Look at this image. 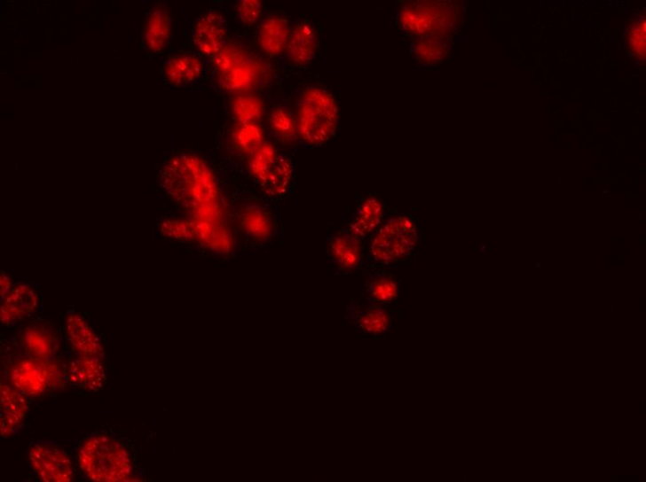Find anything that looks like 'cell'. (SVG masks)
<instances>
[{
    "label": "cell",
    "mask_w": 646,
    "mask_h": 482,
    "mask_svg": "<svg viewBox=\"0 0 646 482\" xmlns=\"http://www.w3.org/2000/svg\"><path fill=\"white\" fill-rule=\"evenodd\" d=\"M240 222L242 230L250 237L267 240L273 234V223L268 212L259 206H251L241 212Z\"/></svg>",
    "instance_id": "21"
},
{
    "label": "cell",
    "mask_w": 646,
    "mask_h": 482,
    "mask_svg": "<svg viewBox=\"0 0 646 482\" xmlns=\"http://www.w3.org/2000/svg\"><path fill=\"white\" fill-rule=\"evenodd\" d=\"M76 461L81 472L92 481H128L133 475V459L129 448L107 433L92 434L81 441Z\"/></svg>",
    "instance_id": "2"
},
{
    "label": "cell",
    "mask_w": 646,
    "mask_h": 482,
    "mask_svg": "<svg viewBox=\"0 0 646 482\" xmlns=\"http://www.w3.org/2000/svg\"><path fill=\"white\" fill-rule=\"evenodd\" d=\"M67 370L70 385L80 390L98 392L106 385V369L102 357L76 354L69 360Z\"/></svg>",
    "instance_id": "7"
},
{
    "label": "cell",
    "mask_w": 646,
    "mask_h": 482,
    "mask_svg": "<svg viewBox=\"0 0 646 482\" xmlns=\"http://www.w3.org/2000/svg\"><path fill=\"white\" fill-rule=\"evenodd\" d=\"M8 385L28 398H39L65 386V374L54 360L23 356L7 370Z\"/></svg>",
    "instance_id": "5"
},
{
    "label": "cell",
    "mask_w": 646,
    "mask_h": 482,
    "mask_svg": "<svg viewBox=\"0 0 646 482\" xmlns=\"http://www.w3.org/2000/svg\"><path fill=\"white\" fill-rule=\"evenodd\" d=\"M66 332L76 354L105 359L106 353L102 341L83 316L73 312L69 313L66 319Z\"/></svg>",
    "instance_id": "11"
},
{
    "label": "cell",
    "mask_w": 646,
    "mask_h": 482,
    "mask_svg": "<svg viewBox=\"0 0 646 482\" xmlns=\"http://www.w3.org/2000/svg\"><path fill=\"white\" fill-rule=\"evenodd\" d=\"M232 138L236 150L245 155H251L265 143L264 129L257 123L238 124Z\"/></svg>",
    "instance_id": "25"
},
{
    "label": "cell",
    "mask_w": 646,
    "mask_h": 482,
    "mask_svg": "<svg viewBox=\"0 0 646 482\" xmlns=\"http://www.w3.org/2000/svg\"><path fill=\"white\" fill-rule=\"evenodd\" d=\"M226 35L225 17L212 11L200 18L193 33V43L200 52L214 57L225 48Z\"/></svg>",
    "instance_id": "8"
},
{
    "label": "cell",
    "mask_w": 646,
    "mask_h": 482,
    "mask_svg": "<svg viewBox=\"0 0 646 482\" xmlns=\"http://www.w3.org/2000/svg\"><path fill=\"white\" fill-rule=\"evenodd\" d=\"M251 56L248 51L236 45H225L214 56V66L218 74L225 73L247 62Z\"/></svg>",
    "instance_id": "29"
},
{
    "label": "cell",
    "mask_w": 646,
    "mask_h": 482,
    "mask_svg": "<svg viewBox=\"0 0 646 482\" xmlns=\"http://www.w3.org/2000/svg\"><path fill=\"white\" fill-rule=\"evenodd\" d=\"M171 35V18L165 9H154L149 15L146 29V45L156 53L163 51Z\"/></svg>",
    "instance_id": "20"
},
{
    "label": "cell",
    "mask_w": 646,
    "mask_h": 482,
    "mask_svg": "<svg viewBox=\"0 0 646 482\" xmlns=\"http://www.w3.org/2000/svg\"><path fill=\"white\" fill-rule=\"evenodd\" d=\"M290 34L288 19L280 16H272L260 25L259 46L267 55L279 56L287 51Z\"/></svg>",
    "instance_id": "14"
},
{
    "label": "cell",
    "mask_w": 646,
    "mask_h": 482,
    "mask_svg": "<svg viewBox=\"0 0 646 482\" xmlns=\"http://www.w3.org/2000/svg\"><path fill=\"white\" fill-rule=\"evenodd\" d=\"M401 22L415 33H428L439 23V11L423 7H409L402 12Z\"/></svg>",
    "instance_id": "24"
},
{
    "label": "cell",
    "mask_w": 646,
    "mask_h": 482,
    "mask_svg": "<svg viewBox=\"0 0 646 482\" xmlns=\"http://www.w3.org/2000/svg\"><path fill=\"white\" fill-rule=\"evenodd\" d=\"M38 307V297L31 286L26 284L14 285L3 299L2 321L4 325H13L31 316Z\"/></svg>",
    "instance_id": "10"
},
{
    "label": "cell",
    "mask_w": 646,
    "mask_h": 482,
    "mask_svg": "<svg viewBox=\"0 0 646 482\" xmlns=\"http://www.w3.org/2000/svg\"><path fill=\"white\" fill-rule=\"evenodd\" d=\"M549 478H557V477H554V478L553 477H550Z\"/></svg>",
    "instance_id": "36"
},
{
    "label": "cell",
    "mask_w": 646,
    "mask_h": 482,
    "mask_svg": "<svg viewBox=\"0 0 646 482\" xmlns=\"http://www.w3.org/2000/svg\"><path fill=\"white\" fill-rule=\"evenodd\" d=\"M264 5L258 0H241L237 5L238 17L242 24L250 26L258 21Z\"/></svg>",
    "instance_id": "30"
},
{
    "label": "cell",
    "mask_w": 646,
    "mask_h": 482,
    "mask_svg": "<svg viewBox=\"0 0 646 482\" xmlns=\"http://www.w3.org/2000/svg\"><path fill=\"white\" fill-rule=\"evenodd\" d=\"M331 262L342 270L357 268L361 259L360 238L350 231L337 234L329 241Z\"/></svg>",
    "instance_id": "16"
},
{
    "label": "cell",
    "mask_w": 646,
    "mask_h": 482,
    "mask_svg": "<svg viewBox=\"0 0 646 482\" xmlns=\"http://www.w3.org/2000/svg\"><path fill=\"white\" fill-rule=\"evenodd\" d=\"M204 71L201 59L192 54L173 57L165 65L164 74L168 82L176 87L187 86L195 82Z\"/></svg>",
    "instance_id": "17"
},
{
    "label": "cell",
    "mask_w": 646,
    "mask_h": 482,
    "mask_svg": "<svg viewBox=\"0 0 646 482\" xmlns=\"http://www.w3.org/2000/svg\"><path fill=\"white\" fill-rule=\"evenodd\" d=\"M630 42L632 44V49L635 51V53L641 57L644 58L645 56V22L644 19H640V21L636 24V27H634L633 30L630 34Z\"/></svg>",
    "instance_id": "32"
},
{
    "label": "cell",
    "mask_w": 646,
    "mask_h": 482,
    "mask_svg": "<svg viewBox=\"0 0 646 482\" xmlns=\"http://www.w3.org/2000/svg\"><path fill=\"white\" fill-rule=\"evenodd\" d=\"M443 51L442 43L433 39L422 40L416 47L418 57L421 58L425 62H432L434 59L440 58L443 56Z\"/></svg>",
    "instance_id": "31"
},
{
    "label": "cell",
    "mask_w": 646,
    "mask_h": 482,
    "mask_svg": "<svg viewBox=\"0 0 646 482\" xmlns=\"http://www.w3.org/2000/svg\"><path fill=\"white\" fill-rule=\"evenodd\" d=\"M419 229L414 217L397 214L390 217L372 237L368 255L379 267H390L409 258L416 250Z\"/></svg>",
    "instance_id": "4"
},
{
    "label": "cell",
    "mask_w": 646,
    "mask_h": 482,
    "mask_svg": "<svg viewBox=\"0 0 646 482\" xmlns=\"http://www.w3.org/2000/svg\"><path fill=\"white\" fill-rule=\"evenodd\" d=\"M293 165L285 156H278L264 183L261 184L268 195L279 196L288 190L293 177Z\"/></svg>",
    "instance_id": "23"
},
{
    "label": "cell",
    "mask_w": 646,
    "mask_h": 482,
    "mask_svg": "<svg viewBox=\"0 0 646 482\" xmlns=\"http://www.w3.org/2000/svg\"><path fill=\"white\" fill-rule=\"evenodd\" d=\"M318 35L310 22H301L293 28L287 48L290 62L305 66L311 62L318 51Z\"/></svg>",
    "instance_id": "13"
},
{
    "label": "cell",
    "mask_w": 646,
    "mask_h": 482,
    "mask_svg": "<svg viewBox=\"0 0 646 482\" xmlns=\"http://www.w3.org/2000/svg\"><path fill=\"white\" fill-rule=\"evenodd\" d=\"M29 464L39 480L70 482L74 478V465L69 455L49 441H39L28 449Z\"/></svg>",
    "instance_id": "6"
},
{
    "label": "cell",
    "mask_w": 646,
    "mask_h": 482,
    "mask_svg": "<svg viewBox=\"0 0 646 482\" xmlns=\"http://www.w3.org/2000/svg\"><path fill=\"white\" fill-rule=\"evenodd\" d=\"M339 109L335 97L319 88L303 93L298 105L296 125L298 136L310 145H322L335 134Z\"/></svg>",
    "instance_id": "3"
},
{
    "label": "cell",
    "mask_w": 646,
    "mask_h": 482,
    "mask_svg": "<svg viewBox=\"0 0 646 482\" xmlns=\"http://www.w3.org/2000/svg\"><path fill=\"white\" fill-rule=\"evenodd\" d=\"M259 63L250 57L247 62L225 73L218 74V82L221 87L231 91H248L258 84L262 75Z\"/></svg>",
    "instance_id": "18"
},
{
    "label": "cell",
    "mask_w": 646,
    "mask_h": 482,
    "mask_svg": "<svg viewBox=\"0 0 646 482\" xmlns=\"http://www.w3.org/2000/svg\"><path fill=\"white\" fill-rule=\"evenodd\" d=\"M19 340L23 356L53 360L59 351L56 334L44 325L26 328Z\"/></svg>",
    "instance_id": "12"
},
{
    "label": "cell",
    "mask_w": 646,
    "mask_h": 482,
    "mask_svg": "<svg viewBox=\"0 0 646 482\" xmlns=\"http://www.w3.org/2000/svg\"><path fill=\"white\" fill-rule=\"evenodd\" d=\"M250 156V173L262 184L267 178L278 157L276 150L272 144L264 143Z\"/></svg>",
    "instance_id": "27"
},
{
    "label": "cell",
    "mask_w": 646,
    "mask_h": 482,
    "mask_svg": "<svg viewBox=\"0 0 646 482\" xmlns=\"http://www.w3.org/2000/svg\"><path fill=\"white\" fill-rule=\"evenodd\" d=\"M162 184L193 214V219L221 221L219 188L214 173L203 159L192 155L171 159L162 173Z\"/></svg>",
    "instance_id": "1"
},
{
    "label": "cell",
    "mask_w": 646,
    "mask_h": 482,
    "mask_svg": "<svg viewBox=\"0 0 646 482\" xmlns=\"http://www.w3.org/2000/svg\"><path fill=\"white\" fill-rule=\"evenodd\" d=\"M617 453L619 454V446H617Z\"/></svg>",
    "instance_id": "34"
},
{
    "label": "cell",
    "mask_w": 646,
    "mask_h": 482,
    "mask_svg": "<svg viewBox=\"0 0 646 482\" xmlns=\"http://www.w3.org/2000/svg\"><path fill=\"white\" fill-rule=\"evenodd\" d=\"M382 214V205L378 198H366L355 212L349 231L359 238L374 233L381 225Z\"/></svg>",
    "instance_id": "19"
},
{
    "label": "cell",
    "mask_w": 646,
    "mask_h": 482,
    "mask_svg": "<svg viewBox=\"0 0 646 482\" xmlns=\"http://www.w3.org/2000/svg\"><path fill=\"white\" fill-rule=\"evenodd\" d=\"M2 400V434L4 438L16 434L26 420L29 409L28 397L22 392L8 384H2L0 388Z\"/></svg>",
    "instance_id": "9"
},
{
    "label": "cell",
    "mask_w": 646,
    "mask_h": 482,
    "mask_svg": "<svg viewBox=\"0 0 646 482\" xmlns=\"http://www.w3.org/2000/svg\"><path fill=\"white\" fill-rule=\"evenodd\" d=\"M264 108V99L251 93L241 94L232 102V113L239 124L257 123Z\"/></svg>",
    "instance_id": "26"
},
{
    "label": "cell",
    "mask_w": 646,
    "mask_h": 482,
    "mask_svg": "<svg viewBox=\"0 0 646 482\" xmlns=\"http://www.w3.org/2000/svg\"><path fill=\"white\" fill-rule=\"evenodd\" d=\"M366 297L371 303L390 305L399 297V285L390 276L371 274L366 283Z\"/></svg>",
    "instance_id": "22"
},
{
    "label": "cell",
    "mask_w": 646,
    "mask_h": 482,
    "mask_svg": "<svg viewBox=\"0 0 646 482\" xmlns=\"http://www.w3.org/2000/svg\"><path fill=\"white\" fill-rule=\"evenodd\" d=\"M348 318L358 331L374 338L386 334L391 326V317L388 310L376 307L351 305Z\"/></svg>",
    "instance_id": "15"
},
{
    "label": "cell",
    "mask_w": 646,
    "mask_h": 482,
    "mask_svg": "<svg viewBox=\"0 0 646 482\" xmlns=\"http://www.w3.org/2000/svg\"><path fill=\"white\" fill-rule=\"evenodd\" d=\"M12 280L5 274L2 276V297L3 299L9 293L12 288Z\"/></svg>",
    "instance_id": "33"
},
{
    "label": "cell",
    "mask_w": 646,
    "mask_h": 482,
    "mask_svg": "<svg viewBox=\"0 0 646 482\" xmlns=\"http://www.w3.org/2000/svg\"><path fill=\"white\" fill-rule=\"evenodd\" d=\"M642 408H643V400H642Z\"/></svg>",
    "instance_id": "35"
},
{
    "label": "cell",
    "mask_w": 646,
    "mask_h": 482,
    "mask_svg": "<svg viewBox=\"0 0 646 482\" xmlns=\"http://www.w3.org/2000/svg\"><path fill=\"white\" fill-rule=\"evenodd\" d=\"M270 124L282 142H292L298 136L296 119L285 108L277 107L272 112Z\"/></svg>",
    "instance_id": "28"
}]
</instances>
